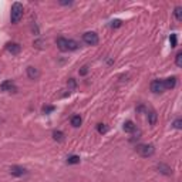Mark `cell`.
I'll use <instances>...</instances> for the list:
<instances>
[{
  "label": "cell",
  "mask_w": 182,
  "mask_h": 182,
  "mask_svg": "<svg viewBox=\"0 0 182 182\" xmlns=\"http://www.w3.org/2000/svg\"><path fill=\"white\" fill-rule=\"evenodd\" d=\"M21 17H23V4L16 2V3H13L12 6V12H10V20L12 23H19L21 20Z\"/></svg>",
  "instance_id": "1"
},
{
  "label": "cell",
  "mask_w": 182,
  "mask_h": 182,
  "mask_svg": "<svg viewBox=\"0 0 182 182\" xmlns=\"http://www.w3.org/2000/svg\"><path fill=\"white\" fill-rule=\"evenodd\" d=\"M135 151L140 154L141 157L148 158V157H151V155H154L155 148H154L152 144H140V145H136L135 147Z\"/></svg>",
  "instance_id": "2"
},
{
  "label": "cell",
  "mask_w": 182,
  "mask_h": 182,
  "mask_svg": "<svg viewBox=\"0 0 182 182\" xmlns=\"http://www.w3.org/2000/svg\"><path fill=\"white\" fill-rule=\"evenodd\" d=\"M83 40L88 46H95L98 43V34L94 33V31H87V33L83 34Z\"/></svg>",
  "instance_id": "3"
},
{
  "label": "cell",
  "mask_w": 182,
  "mask_h": 182,
  "mask_svg": "<svg viewBox=\"0 0 182 182\" xmlns=\"http://www.w3.org/2000/svg\"><path fill=\"white\" fill-rule=\"evenodd\" d=\"M151 91H152V93H155V94L164 93V91H165L164 80H154L152 83H151Z\"/></svg>",
  "instance_id": "4"
},
{
  "label": "cell",
  "mask_w": 182,
  "mask_h": 182,
  "mask_svg": "<svg viewBox=\"0 0 182 182\" xmlns=\"http://www.w3.org/2000/svg\"><path fill=\"white\" fill-rule=\"evenodd\" d=\"M10 174L14 175V177H23V175L27 174V169L23 168V166H19V165H14L10 168Z\"/></svg>",
  "instance_id": "5"
},
{
  "label": "cell",
  "mask_w": 182,
  "mask_h": 182,
  "mask_svg": "<svg viewBox=\"0 0 182 182\" xmlns=\"http://www.w3.org/2000/svg\"><path fill=\"white\" fill-rule=\"evenodd\" d=\"M27 77H29L30 80H37L38 77H40L38 68H36V67H33V66H29L27 67Z\"/></svg>",
  "instance_id": "6"
},
{
  "label": "cell",
  "mask_w": 182,
  "mask_h": 182,
  "mask_svg": "<svg viewBox=\"0 0 182 182\" xmlns=\"http://www.w3.org/2000/svg\"><path fill=\"white\" fill-rule=\"evenodd\" d=\"M6 49H7L9 53L12 54H19L21 51V46L19 44V43H9L7 46H6Z\"/></svg>",
  "instance_id": "7"
},
{
  "label": "cell",
  "mask_w": 182,
  "mask_h": 182,
  "mask_svg": "<svg viewBox=\"0 0 182 182\" xmlns=\"http://www.w3.org/2000/svg\"><path fill=\"white\" fill-rule=\"evenodd\" d=\"M0 90L2 91H16V87H14V84H13L12 80H6L3 83L0 84Z\"/></svg>",
  "instance_id": "8"
},
{
  "label": "cell",
  "mask_w": 182,
  "mask_h": 182,
  "mask_svg": "<svg viewBox=\"0 0 182 182\" xmlns=\"http://www.w3.org/2000/svg\"><path fill=\"white\" fill-rule=\"evenodd\" d=\"M57 47L61 50V51H70V50H68V40L64 37L57 38Z\"/></svg>",
  "instance_id": "9"
},
{
  "label": "cell",
  "mask_w": 182,
  "mask_h": 182,
  "mask_svg": "<svg viewBox=\"0 0 182 182\" xmlns=\"http://www.w3.org/2000/svg\"><path fill=\"white\" fill-rule=\"evenodd\" d=\"M158 171L161 172V174L164 175H172V168L171 166H168L166 164H158Z\"/></svg>",
  "instance_id": "10"
},
{
  "label": "cell",
  "mask_w": 182,
  "mask_h": 182,
  "mask_svg": "<svg viewBox=\"0 0 182 182\" xmlns=\"http://www.w3.org/2000/svg\"><path fill=\"white\" fill-rule=\"evenodd\" d=\"M164 86H165V90H171L177 86V78L175 77H169V78L164 80Z\"/></svg>",
  "instance_id": "11"
},
{
  "label": "cell",
  "mask_w": 182,
  "mask_h": 182,
  "mask_svg": "<svg viewBox=\"0 0 182 182\" xmlns=\"http://www.w3.org/2000/svg\"><path fill=\"white\" fill-rule=\"evenodd\" d=\"M147 115H148V122L151 125H155L157 124V120H158V115L157 112L154 111V110H149L148 112H147Z\"/></svg>",
  "instance_id": "12"
},
{
  "label": "cell",
  "mask_w": 182,
  "mask_h": 182,
  "mask_svg": "<svg viewBox=\"0 0 182 182\" xmlns=\"http://www.w3.org/2000/svg\"><path fill=\"white\" fill-rule=\"evenodd\" d=\"M136 129V125L134 124L133 121H125L124 122V131L125 133H134Z\"/></svg>",
  "instance_id": "13"
},
{
  "label": "cell",
  "mask_w": 182,
  "mask_h": 182,
  "mask_svg": "<svg viewBox=\"0 0 182 182\" xmlns=\"http://www.w3.org/2000/svg\"><path fill=\"white\" fill-rule=\"evenodd\" d=\"M81 122H83V120H81V117L80 115H73L71 117V125H73V127L78 128L80 125H81Z\"/></svg>",
  "instance_id": "14"
},
{
  "label": "cell",
  "mask_w": 182,
  "mask_h": 182,
  "mask_svg": "<svg viewBox=\"0 0 182 182\" xmlns=\"http://www.w3.org/2000/svg\"><path fill=\"white\" fill-rule=\"evenodd\" d=\"M174 14H175V17H177V20H179V21L182 20V7L181 6H177V7H175Z\"/></svg>",
  "instance_id": "15"
},
{
  "label": "cell",
  "mask_w": 182,
  "mask_h": 182,
  "mask_svg": "<svg viewBox=\"0 0 182 182\" xmlns=\"http://www.w3.org/2000/svg\"><path fill=\"white\" fill-rule=\"evenodd\" d=\"M53 138L56 141H63V140H64V134H63L61 131H54V133H53Z\"/></svg>",
  "instance_id": "16"
},
{
  "label": "cell",
  "mask_w": 182,
  "mask_h": 182,
  "mask_svg": "<svg viewBox=\"0 0 182 182\" xmlns=\"http://www.w3.org/2000/svg\"><path fill=\"white\" fill-rule=\"evenodd\" d=\"M67 162H68V164H80V157H77V155H71V157L67 158Z\"/></svg>",
  "instance_id": "17"
},
{
  "label": "cell",
  "mask_w": 182,
  "mask_h": 182,
  "mask_svg": "<svg viewBox=\"0 0 182 182\" xmlns=\"http://www.w3.org/2000/svg\"><path fill=\"white\" fill-rule=\"evenodd\" d=\"M175 63H177V66L178 67L182 66V51L177 53V56H175Z\"/></svg>",
  "instance_id": "18"
},
{
  "label": "cell",
  "mask_w": 182,
  "mask_h": 182,
  "mask_svg": "<svg viewBox=\"0 0 182 182\" xmlns=\"http://www.w3.org/2000/svg\"><path fill=\"white\" fill-rule=\"evenodd\" d=\"M54 110H56L54 105H44V107H43V112H44V114H50V112H53Z\"/></svg>",
  "instance_id": "19"
},
{
  "label": "cell",
  "mask_w": 182,
  "mask_h": 182,
  "mask_svg": "<svg viewBox=\"0 0 182 182\" xmlns=\"http://www.w3.org/2000/svg\"><path fill=\"white\" fill-rule=\"evenodd\" d=\"M97 129H98V133H100V134H105V133L108 131V128H107V127H105L104 124H98Z\"/></svg>",
  "instance_id": "20"
},
{
  "label": "cell",
  "mask_w": 182,
  "mask_h": 182,
  "mask_svg": "<svg viewBox=\"0 0 182 182\" xmlns=\"http://www.w3.org/2000/svg\"><path fill=\"white\" fill-rule=\"evenodd\" d=\"M169 42H171V47H177V34H171Z\"/></svg>",
  "instance_id": "21"
},
{
  "label": "cell",
  "mask_w": 182,
  "mask_h": 182,
  "mask_svg": "<svg viewBox=\"0 0 182 182\" xmlns=\"http://www.w3.org/2000/svg\"><path fill=\"white\" fill-rule=\"evenodd\" d=\"M174 127H175V128H177V129H179V128H181V127H182V120H181V118H178V120H175V122H174Z\"/></svg>",
  "instance_id": "22"
},
{
  "label": "cell",
  "mask_w": 182,
  "mask_h": 182,
  "mask_svg": "<svg viewBox=\"0 0 182 182\" xmlns=\"http://www.w3.org/2000/svg\"><path fill=\"white\" fill-rule=\"evenodd\" d=\"M75 86H77V84H75V80H74V78H70V80H68V87H70L71 90H74Z\"/></svg>",
  "instance_id": "23"
},
{
  "label": "cell",
  "mask_w": 182,
  "mask_h": 182,
  "mask_svg": "<svg viewBox=\"0 0 182 182\" xmlns=\"http://www.w3.org/2000/svg\"><path fill=\"white\" fill-rule=\"evenodd\" d=\"M111 27L112 29H117V27H121V20H114L111 23Z\"/></svg>",
  "instance_id": "24"
},
{
  "label": "cell",
  "mask_w": 182,
  "mask_h": 182,
  "mask_svg": "<svg viewBox=\"0 0 182 182\" xmlns=\"http://www.w3.org/2000/svg\"><path fill=\"white\" fill-rule=\"evenodd\" d=\"M87 73H88V67H87V66L81 67V70H80V74H81V75H86Z\"/></svg>",
  "instance_id": "25"
},
{
  "label": "cell",
  "mask_w": 182,
  "mask_h": 182,
  "mask_svg": "<svg viewBox=\"0 0 182 182\" xmlns=\"http://www.w3.org/2000/svg\"><path fill=\"white\" fill-rule=\"evenodd\" d=\"M61 4H71V2H60Z\"/></svg>",
  "instance_id": "26"
}]
</instances>
